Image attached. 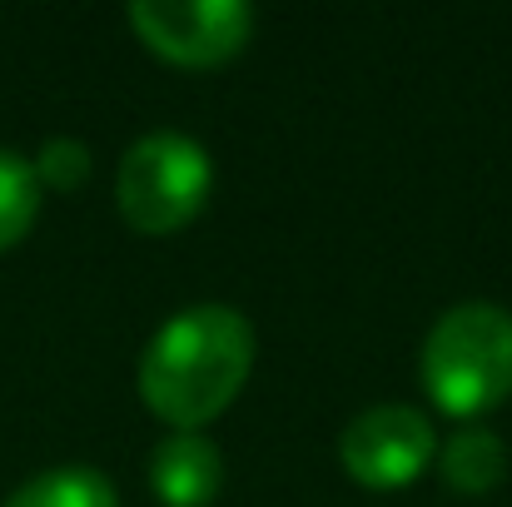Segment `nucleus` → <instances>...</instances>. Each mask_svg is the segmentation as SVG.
I'll list each match as a JSON object with an SVG mask.
<instances>
[{"instance_id": "f257e3e1", "label": "nucleus", "mask_w": 512, "mask_h": 507, "mask_svg": "<svg viewBox=\"0 0 512 507\" xmlns=\"http://www.w3.org/2000/svg\"><path fill=\"white\" fill-rule=\"evenodd\" d=\"M254 324L229 304H189L140 353V403L174 433H199L244 393Z\"/></svg>"}, {"instance_id": "f03ea898", "label": "nucleus", "mask_w": 512, "mask_h": 507, "mask_svg": "<svg viewBox=\"0 0 512 507\" xmlns=\"http://www.w3.org/2000/svg\"><path fill=\"white\" fill-rule=\"evenodd\" d=\"M418 383L443 418L473 423L512 398V314L503 304H453L423 338Z\"/></svg>"}, {"instance_id": "7ed1b4c3", "label": "nucleus", "mask_w": 512, "mask_h": 507, "mask_svg": "<svg viewBox=\"0 0 512 507\" xmlns=\"http://www.w3.org/2000/svg\"><path fill=\"white\" fill-rule=\"evenodd\" d=\"M209 189H214L209 150L174 130H155L135 140L115 169L120 219L150 239H165V234H179L184 224H194L199 209L209 204Z\"/></svg>"}, {"instance_id": "20e7f679", "label": "nucleus", "mask_w": 512, "mask_h": 507, "mask_svg": "<svg viewBox=\"0 0 512 507\" xmlns=\"http://www.w3.org/2000/svg\"><path fill=\"white\" fill-rule=\"evenodd\" d=\"M130 30L179 70H214L249 45L254 10L244 0H135Z\"/></svg>"}, {"instance_id": "39448f33", "label": "nucleus", "mask_w": 512, "mask_h": 507, "mask_svg": "<svg viewBox=\"0 0 512 507\" xmlns=\"http://www.w3.org/2000/svg\"><path fill=\"white\" fill-rule=\"evenodd\" d=\"M438 453V433L423 408L413 403H378L363 408L339 433L343 473L368 493H398L423 478V468Z\"/></svg>"}, {"instance_id": "423d86ee", "label": "nucleus", "mask_w": 512, "mask_h": 507, "mask_svg": "<svg viewBox=\"0 0 512 507\" xmlns=\"http://www.w3.org/2000/svg\"><path fill=\"white\" fill-rule=\"evenodd\" d=\"M145 473L165 507H209L224 488V453L204 433H170L150 448Z\"/></svg>"}, {"instance_id": "0eeeda50", "label": "nucleus", "mask_w": 512, "mask_h": 507, "mask_svg": "<svg viewBox=\"0 0 512 507\" xmlns=\"http://www.w3.org/2000/svg\"><path fill=\"white\" fill-rule=\"evenodd\" d=\"M438 473H443V483L453 488V493H463V498H483V493H493L498 483H503V473H508V448H503V438L493 433V428H458L448 443H443V453H438Z\"/></svg>"}, {"instance_id": "6e6552de", "label": "nucleus", "mask_w": 512, "mask_h": 507, "mask_svg": "<svg viewBox=\"0 0 512 507\" xmlns=\"http://www.w3.org/2000/svg\"><path fill=\"white\" fill-rule=\"evenodd\" d=\"M5 507H120L115 483L100 468L70 463V468H45L30 483H20Z\"/></svg>"}, {"instance_id": "1a4fd4ad", "label": "nucleus", "mask_w": 512, "mask_h": 507, "mask_svg": "<svg viewBox=\"0 0 512 507\" xmlns=\"http://www.w3.org/2000/svg\"><path fill=\"white\" fill-rule=\"evenodd\" d=\"M40 219V179L25 155L0 150V254L15 249Z\"/></svg>"}, {"instance_id": "9d476101", "label": "nucleus", "mask_w": 512, "mask_h": 507, "mask_svg": "<svg viewBox=\"0 0 512 507\" xmlns=\"http://www.w3.org/2000/svg\"><path fill=\"white\" fill-rule=\"evenodd\" d=\"M30 169H35L40 189L75 194V189H85V179H90V169H95V155H90V145H85V140L55 135V140H45V145H40V155L30 160Z\"/></svg>"}]
</instances>
